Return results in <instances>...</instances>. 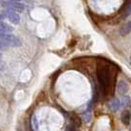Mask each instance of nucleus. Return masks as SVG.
I'll return each instance as SVG.
<instances>
[{
  "label": "nucleus",
  "mask_w": 131,
  "mask_h": 131,
  "mask_svg": "<svg viewBox=\"0 0 131 131\" xmlns=\"http://www.w3.org/2000/svg\"><path fill=\"white\" fill-rule=\"evenodd\" d=\"M120 101H121V107H125L126 105H128L130 104V98L126 97V96H124Z\"/></svg>",
  "instance_id": "obj_12"
},
{
  "label": "nucleus",
  "mask_w": 131,
  "mask_h": 131,
  "mask_svg": "<svg viewBox=\"0 0 131 131\" xmlns=\"http://www.w3.org/2000/svg\"><path fill=\"white\" fill-rule=\"evenodd\" d=\"M5 17L14 25H18L20 23V20H21L19 14L17 12L11 11V10H8L7 12H5Z\"/></svg>",
  "instance_id": "obj_4"
},
{
  "label": "nucleus",
  "mask_w": 131,
  "mask_h": 131,
  "mask_svg": "<svg viewBox=\"0 0 131 131\" xmlns=\"http://www.w3.org/2000/svg\"><path fill=\"white\" fill-rule=\"evenodd\" d=\"M131 119V112L129 111H124L121 114V120L125 125H128L130 123Z\"/></svg>",
  "instance_id": "obj_9"
},
{
  "label": "nucleus",
  "mask_w": 131,
  "mask_h": 131,
  "mask_svg": "<svg viewBox=\"0 0 131 131\" xmlns=\"http://www.w3.org/2000/svg\"><path fill=\"white\" fill-rule=\"evenodd\" d=\"M97 77L99 85L102 94L106 97L113 90V86L115 84V77L113 66L110 65L106 62H100L97 67Z\"/></svg>",
  "instance_id": "obj_1"
},
{
  "label": "nucleus",
  "mask_w": 131,
  "mask_h": 131,
  "mask_svg": "<svg viewBox=\"0 0 131 131\" xmlns=\"http://www.w3.org/2000/svg\"><path fill=\"white\" fill-rule=\"evenodd\" d=\"M4 6L7 7L9 10L14 11V12H23L25 10V5L20 3V2H16V1H8L6 3H4Z\"/></svg>",
  "instance_id": "obj_3"
},
{
  "label": "nucleus",
  "mask_w": 131,
  "mask_h": 131,
  "mask_svg": "<svg viewBox=\"0 0 131 131\" xmlns=\"http://www.w3.org/2000/svg\"><path fill=\"white\" fill-rule=\"evenodd\" d=\"M129 131H131V126H130V130H129Z\"/></svg>",
  "instance_id": "obj_17"
},
{
  "label": "nucleus",
  "mask_w": 131,
  "mask_h": 131,
  "mask_svg": "<svg viewBox=\"0 0 131 131\" xmlns=\"http://www.w3.org/2000/svg\"><path fill=\"white\" fill-rule=\"evenodd\" d=\"M31 125H32V128L34 131H39V125H38V120L35 115L32 116L31 118Z\"/></svg>",
  "instance_id": "obj_11"
},
{
  "label": "nucleus",
  "mask_w": 131,
  "mask_h": 131,
  "mask_svg": "<svg viewBox=\"0 0 131 131\" xmlns=\"http://www.w3.org/2000/svg\"><path fill=\"white\" fill-rule=\"evenodd\" d=\"M108 107H110V110L112 112H117L118 110L121 107V101L119 99H113L110 103Z\"/></svg>",
  "instance_id": "obj_7"
},
{
  "label": "nucleus",
  "mask_w": 131,
  "mask_h": 131,
  "mask_svg": "<svg viewBox=\"0 0 131 131\" xmlns=\"http://www.w3.org/2000/svg\"><path fill=\"white\" fill-rule=\"evenodd\" d=\"M0 31L1 32H3V33H11L12 31H13V28L11 26H9L8 24L6 23H4V22H2V21H0Z\"/></svg>",
  "instance_id": "obj_10"
},
{
  "label": "nucleus",
  "mask_w": 131,
  "mask_h": 131,
  "mask_svg": "<svg viewBox=\"0 0 131 131\" xmlns=\"http://www.w3.org/2000/svg\"><path fill=\"white\" fill-rule=\"evenodd\" d=\"M130 15H131V0L129 2H127L124 6H123V8L120 10L121 19H126V18L129 17Z\"/></svg>",
  "instance_id": "obj_6"
},
{
  "label": "nucleus",
  "mask_w": 131,
  "mask_h": 131,
  "mask_svg": "<svg viewBox=\"0 0 131 131\" xmlns=\"http://www.w3.org/2000/svg\"><path fill=\"white\" fill-rule=\"evenodd\" d=\"M4 69H5V63L3 62L2 57H1V55H0V72H1V71H3Z\"/></svg>",
  "instance_id": "obj_14"
},
{
  "label": "nucleus",
  "mask_w": 131,
  "mask_h": 131,
  "mask_svg": "<svg viewBox=\"0 0 131 131\" xmlns=\"http://www.w3.org/2000/svg\"><path fill=\"white\" fill-rule=\"evenodd\" d=\"M128 89H129V87H128V84L125 82L124 80H120V81L118 82L116 90H117V93L119 94V95H122V96H124L125 94L128 92Z\"/></svg>",
  "instance_id": "obj_5"
},
{
  "label": "nucleus",
  "mask_w": 131,
  "mask_h": 131,
  "mask_svg": "<svg viewBox=\"0 0 131 131\" xmlns=\"http://www.w3.org/2000/svg\"><path fill=\"white\" fill-rule=\"evenodd\" d=\"M9 1H16V2H19V1H21V0H9Z\"/></svg>",
  "instance_id": "obj_16"
},
{
  "label": "nucleus",
  "mask_w": 131,
  "mask_h": 131,
  "mask_svg": "<svg viewBox=\"0 0 131 131\" xmlns=\"http://www.w3.org/2000/svg\"><path fill=\"white\" fill-rule=\"evenodd\" d=\"M83 119L85 120V122H89L90 120H91V111H87V112H85L84 113H83Z\"/></svg>",
  "instance_id": "obj_13"
},
{
  "label": "nucleus",
  "mask_w": 131,
  "mask_h": 131,
  "mask_svg": "<svg viewBox=\"0 0 131 131\" xmlns=\"http://www.w3.org/2000/svg\"><path fill=\"white\" fill-rule=\"evenodd\" d=\"M0 74H1V72H0Z\"/></svg>",
  "instance_id": "obj_18"
},
{
  "label": "nucleus",
  "mask_w": 131,
  "mask_h": 131,
  "mask_svg": "<svg viewBox=\"0 0 131 131\" xmlns=\"http://www.w3.org/2000/svg\"><path fill=\"white\" fill-rule=\"evenodd\" d=\"M130 33H131V20L129 22L125 23L124 25L120 28V30H119V34L122 37H125V36H127L128 34Z\"/></svg>",
  "instance_id": "obj_8"
},
{
  "label": "nucleus",
  "mask_w": 131,
  "mask_h": 131,
  "mask_svg": "<svg viewBox=\"0 0 131 131\" xmlns=\"http://www.w3.org/2000/svg\"><path fill=\"white\" fill-rule=\"evenodd\" d=\"M0 40L7 46H12V47H18L22 45V41L19 38H17L12 34L3 33L1 31H0Z\"/></svg>",
  "instance_id": "obj_2"
},
{
  "label": "nucleus",
  "mask_w": 131,
  "mask_h": 131,
  "mask_svg": "<svg viewBox=\"0 0 131 131\" xmlns=\"http://www.w3.org/2000/svg\"><path fill=\"white\" fill-rule=\"evenodd\" d=\"M5 46H6V45H4V43H3V42H2L1 40H0V49H2V48H4Z\"/></svg>",
  "instance_id": "obj_15"
}]
</instances>
